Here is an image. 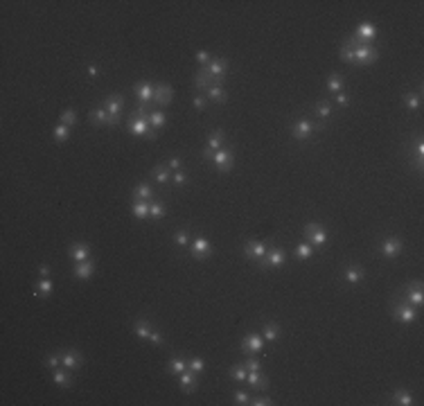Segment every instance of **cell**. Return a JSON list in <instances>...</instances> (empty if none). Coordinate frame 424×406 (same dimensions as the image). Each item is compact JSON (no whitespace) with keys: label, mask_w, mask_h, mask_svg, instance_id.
I'll use <instances>...</instances> for the list:
<instances>
[{"label":"cell","mask_w":424,"mask_h":406,"mask_svg":"<svg viewBox=\"0 0 424 406\" xmlns=\"http://www.w3.org/2000/svg\"><path fill=\"white\" fill-rule=\"evenodd\" d=\"M129 131L133 133L136 138H147V140H156L158 133L154 131L147 122V115H140V113H131V120H129Z\"/></svg>","instance_id":"cell-1"},{"label":"cell","mask_w":424,"mask_h":406,"mask_svg":"<svg viewBox=\"0 0 424 406\" xmlns=\"http://www.w3.org/2000/svg\"><path fill=\"white\" fill-rule=\"evenodd\" d=\"M284 262H287V255H284V250H282L280 246H268L267 255H264L260 262H257V266H260L262 271H267V269H280V266H284Z\"/></svg>","instance_id":"cell-2"},{"label":"cell","mask_w":424,"mask_h":406,"mask_svg":"<svg viewBox=\"0 0 424 406\" xmlns=\"http://www.w3.org/2000/svg\"><path fill=\"white\" fill-rule=\"evenodd\" d=\"M352 47H354V63H359V66H370V63H375L379 59L377 47L370 46V43H359V46H352Z\"/></svg>","instance_id":"cell-3"},{"label":"cell","mask_w":424,"mask_h":406,"mask_svg":"<svg viewBox=\"0 0 424 406\" xmlns=\"http://www.w3.org/2000/svg\"><path fill=\"white\" fill-rule=\"evenodd\" d=\"M393 316L395 318H399L402 323H415L418 321V307H413V305H408V302L404 300H397L395 305L391 307Z\"/></svg>","instance_id":"cell-4"},{"label":"cell","mask_w":424,"mask_h":406,"mask_svg":"<svg viewBox=\"0 0 424 406\" xmlns=\"http://www.w3.org/2000/svg\"><path fill=\"white\" fill-rule=\"evenodd\" d=\"M314 131H323V125H314L309 120H298V122L291 126V136H294L296 140H307V138L314 136Z\"/></svg>","instance_id":"cell-5"},{"label":"cell","mask_w":424,"mask_h":406,"mask_svg":"<svg viewBox=\"0 0 424 406\" xmlns=\"http://www.w3.org/2000/svg\"><path fill=\"white\" fill-rule=\"evenodd\" d=\"M305 239H309L314 246H325L327 244V230L316 221L307 223L305 226Z\"/></svg>","instance_id":"cell-6"},{"label":"cell","mask_w":424,"mask_h":406,"mask_svg":"<svg viewBox=\"0 0 424 406\" xmlns=\"http://www.w3.org/2000/svg\"><path fill=\"white\" fill-rule=\"evenodd\" d=\"M88 118H91L93 125H104V126H118L120 125V118H113V115L106 111L104 106L93 109V111L88 113Z\"/></svg>","instance_id":"cell-7"},{"label":"cell","mask_w":424,"mask_h":406,"mask_svg":"<svg viewBox=\"0 0 424 406\" xmlns=\"http://www.w3.org/2000/svg\"><path fill=\"white\" fill-rule=\"evenodd\" d=\"M203 70H205V75H210L212 79H223L226 77V72H228V61L223 59V57L210 59V63L208 66H203Z\"/></svg>","instance_id":"cell-8"},{"label":"cell","mask_w":424,"mask_h":406,"mask_svg":"<svg viewBox=\"0 0 424 406\" xmlns=\"http://www.w3.org/2000/svg\"><path fill=\"white\" fill-rule=\"evenodd\" d=\"M268 246L264 242H260V239H253V242L244 244V255L248 257V260H253V262H260L262 257L267 255Z\"/></svg>","instance_id":"cell-9"},{"label":"cell","mask_w":424,"mask_h":406,"mask_svg":"<svg viewBox=\"0 0 424 406\" xmlns=\"http://www.w3.org/2000/svg\"><path fill=\"white\" fill-rule=\"evenodd\" d=\"M154 88H156V86L149 84V81H138V84L133 86V93H136V97H138V104L149 106L151 102H154Z\"/></svg>","instance_id":"cell-10"},{"label":"cell","mask_w":424,"mask_h":406,"mask_svg":"<svg viewBox=\"0 0 424 406\" xmlns=\"http://www.w3.org/2000/svg\"><path fill=\"white\" fill-rule=\"evenodd\" d=\"M262 350H264V339H262V336L251 332V334H246L242 339V352L246 354V357L248 354H257V352H262Z\"/></svg>","instance_id":"cell-11"},{"label":"cell","mask_w":424,"mask_h":406,"mask_svg":"<svg viewBox=\"0 0 424 406\" xmlns=\"http://www.w3.org/2000/svg\"><path fill=\"white\" fill-rule=\"evenodd\" d=\"M402 253V239L399 237H386L384 242H381V255L388 257V260H395V257Z\"/></svg>","instance_id":"cell-12"},{"label":"cell","mask_w":424,"mask_h":406,"mask_svg":"<svg viewBox=\"0 0 424 406\" xmlns=\"http://www.w3.org/2000/svg\"><path fill=\"white\" fill-rule=\"evenodd\" d=\"M189 249H192V255H194L196 260H205V257L212 253V244H210L203 235H196Z\"/></svg>","instance_id":"cell-13"},{"label":"cell","mask_w":424,"mask_h":406,"mask_svg":"<svg viewBox=\"0 0 424 406\" xmlns=\"http://www.w3.org/2000/svg\"><path fill=\"white\" fill-rule=\"evenodd\" d=\"M404 302H408V305H413V307H420L424 300V296H422V282H413V284H408L406 287V294L404 298H402Z\"/></svg>","instance_id":"cell-14"},{"label":"cell","mask_w":424,"mask_h":406,"mask_svg":"<svg viewBox=\"0 0 424 406\" xmlns=\"http://www.w3.org/2000/svg\"><path fill=\"white\" fill-rule=\"evenodd\" d=\"M215 165L219 172H230L233 170V163H235V156H233V151L230 149H219L215 151Z\"/></svg>","instance_id":"cell-15"},{"label":"cell","mask_w":424,"mask_h":406,"mask_svg":"<svg viewBox=\"0 0 424 406\" xmlns=\"http://www.w3.org/2000/svg\"><path fill=\"white\" fill-rule=\"evenodd\" d=\"M172 95H174V91H172L170 84H158L156 88H154V102H156L158 106H167V104H170Z\"/></svg>","instance_id":"cell-16"},{"label":"cell","mask_w":424,"mask_h":406,"mask_svg":"<svg viewBox=\"0 0 424 406\" xmlns=\"http://www.w3.org/2000/svg\"><path fill=\"white\" fill-rule=\"evenodd\" d=\"M178 379H181V390L183 393H194L196 386H199V379H196V373H192V370H183L181 375H178Z\"/></svg>","instance_id":"cell-17"},{"label":"cell","mask_w":424,"mask_h":406,"mask_svg":"<svg viewBox=\"0 0 424 406\" xmlns=\"http://www.w3.org/2000/svg\"><path fill=\"white\" fill-rule=\"evenodd\" d=\"M61 366H63L65 370H79V368H81V354L75 352V350L61 352Z\"/></svg>","instance_id":"cell-18"},{"label":"cell","mask_w":424,"mask_h":406,"mask_svg":"<svg viewBox=\"0 0 424 406\" xmlns=\"http://www.w3.org/2000/svg\"><path fill=\"white\" fill-rule=\"evenodd\" d=\"M223 79H212L210 75H205V70L203 68H199V70L194 72V88L196 91H205L208 86H212V84H221Z\"/></svg>","instance_id":"cell-19"},{"label":"cell","mask_w":424,"mask_h":406,"mask_svg":"<svg viewBox=\"0 0 424 406\" xmlns=\"http://www.w3.org/2000/svg\"><path fill=\"white\" fill-rule=\"evenodd\" d=\"M122 106H124V99H122V95H109L106 97V102H104V109L109 113H111L113 118H120V113H122Z\"/></svg>","instance_id":"cell-20"},{"label":"cell","mask_w":424,"mask_h":406,"mask_svg":"<svg viewBox=\"0 0 424 406\" xmlns=\"http://www.w3.org/2000/svg\"><path fill=\"white\" fill-rule=\"evenodd\" d=\"M131 212L138 221H147L149 219V201H140V199H133L131 203Z\"/></svg>","instance_id":"cell-21"},{"label":"cell","mask_w":424,"mask_h":406,"mask_svg":"<svg viewBox=\"0 0 424 406\" xmlns=\"http://www.w3.org/2000/svg\"><path fill=\"white\" fill-rule=\"evenodd\" d=\"M147 122H149V126L154 129V131H163L167 118H165V113L160 111V109H154V111L147 113Z\"/></svg>","instance_id":"cell-22"},{"label":"cell","mask_w":424,"mask_h":406,"mask_svg":"<svg viewBox=\"0 0 424 406\" xmlns=\"http://www.w3.org/2000/svg\"><path fill=\"white\" fill-rule=\"evenodd\" d=\"M246 381H248V386L253 388V390H267V388H268V379L264 377V375H260V370L248 373Z\"/></svg>","instance_id":"cell-23"},{"label":"cell","mask_w":424,"mask_h":406,"mask_svg":"<svg viewBox=\"0 0 424 406\" xmlns=\"http://www.w3.org/2000/svg\"><path fill=\"white\" fill-rule=\"evenodd\" d=\"M93 271H95V264L91 262V260H86V262H77V266H75V278L77 280H88V278H93Z\"/></svg>","instance_id":"cell-24"},{"label":"cell","mask_w":424,"mask_h":406,"mask_svg":"<svg viewBox=\"0 0 424 406\" xmlns=\"http://www.w3.org/2000/svg\"><path fill=\"white\" fill-rule=\"evenodd\" d=\"M70 257L75 262H86V260H91V246H88V244H75L70 249Z\"/></svg>","instance_id":"cell-25"},{"label":"cell","mask_w":424,"mask_h":406,"mask_svg":"<svg viewBox=\"0 0 424 406\" xmlns=\"http://www.w3.org/2000/svg\"><path fill=\"white\" fill-rule=\"evenodd\" d=\"M151 178L156 181L158 185H165V183H170L172 176H170V167L167 165H156L154 170H151Z\"/></svg>","instance_id":"cell-26"},{"label":"cell","mask_w":424,"mask_h":406,"mask_svg":"<svg viewBox=\"0 0 424 406\" xmlns=\"http://www.w3.org/2000/svg\"><path fill=\"white\" fill-rule=\"evenodd\" d=\"M205 97L212 99V102H219V104H223L226 99H228V95H226V91H223L219 84H212L205 88Z\"/></svg>","instance_id":"cell-27"},{"label":"cell","mask_w":424,"mask_h":406,"mask_svg":"<svg viewBox=\"0 0 424 406\" xmlns=\"http://www.w3.org/2000/svg\"><path fill=\"white\" fill-rule=\"evenodd\" d=\"M363 275H365V271L361 269V266H347L343 278H345L347 284H359V282L363 280Z\"/></svg>","instance_id":"cell-28"},{"label":"cell","mask_w":424,"mask_h":406,"mask_svg":"<svg viewBox=\"0 0 424 406\" xmlns=\"http://www.w3.org/2000/svg\"><path fill=\"white\" fill-rule=\"evenodd\" d=\"M183 370H188V361L183 357H172L170 363H167V373L170 375H181Z\"/></svg>","instance_id":"cell-29"},{"label":"cell","mask_w":424,"mask_h":406,"mask_svg":"<svg viewBox=\"0 0 424 406\" xmlns=\"http://www.w3.org/2000/svg\"><path fill=\"white\" fill-rule=\"evenodd\" d=\"M165 203L163 201H149V219H154V221H160L165 217Z\"/></svg>","instance_id":"cell-30"},{"label":"cell","mask_w":424,"mask_h":406,"mask_svg":"<svg viewBox=\"0 0 424 406\" xmlns=\"http://www.w3.org/2000/svg\"><path fill=\"white\" fill-rule=\"evenodd\" d=\"M221 144H223V131L221 129H215V131L208 136V144H205V147L212 149V151H219L221 149Z\"/></svg>","instance_id":"cell-31"},{"label":"cell","mask_w":424,"mask_h":406,"mask_svg":"<svg viewBox=\"0 0 424 406\" xmlns=\"http://www.w3.org/2000/svg\"><path fill=\"white\" fill-rule=\"evenodd\" d=\"M133 199H140V201H151V185L149 183H138L133 187Z\"/></svg>","instance_id":"cell-32"},{"label":"cell","mask_w":424,"mask_h":406,"mask_svg":"<svg viewBox=\"0 0 424 406\" xmlns=\"http://www.w3.org/2000/svg\"><path fill=\"white\" fill-rule=\"evenodd\" d=\"M52 289H54V284H52V280H50V278H41L39 287H36V294H34V296H39V298H50Z\"/></svg>","instance_id":"cell-33"},{"label":"cell","mask_w":424,"mask_h":406,"mask_svg":"<svg viewBox=\"0 0 424 406\" xmlns=\"http://www.w3.org/2000/svg\"><path fill=\"white\" fill-rule=\"evenodd\" d=\"M54 384L57 386H61V388H70L72 386V377H70V373H65V370H54Z\"/></svg>","instance_id":"cell-34"},{"label":"cell","mask_w":424,"mask_h":406,"mask_svg":"<svg viewBox=\"0 0 424 406\" xmlns=\"http://www.w3.org/2000/svg\"><path fill=\"white\" fill-rule=\"evenodd\" d=\"M151 332V325L149 321H144V318H140V321H136V325H133V334L138 336V339H147Z\"/></svg>","instance_id":"cell-35"},{"label":"cell","mask_w":424,"mask_h":406,"mask_svg":"<svg viewBox=\"0 0 424 406\" xmlns=\"http://www.w3.org/2000/svg\"><path fill=\"white\" fill-rule=\"evenodd\" d=\"M230 377H233L237 384H244V381H246V377H248L246 366H244V363H235V366L230 368Z\"/></svg>","instance_id":"cell-36"},{"label":"cell","mask_w":424,"mask_h":406,"mask_svg":"<svg viewBox=\"0 0 424 406\" xmlns=\"http://www.w3.org/2000/svg\"><path fill=\"white\" fill-rule=\"evenodd\" d=\"M327 88H330V93H341L343 91V77L341 75H336V72H332L330 77H327Z\"/></svg>","instance_id":"cell-37"},{"label":"cell","mask_w":424,"mask_h":406,"mask_svg":"<svg viewBox=\"0 0 424 406\" xmlns=\"http://www.w3.org/2000/svg\"><path fill=\"white\" fill-rule=\"evenodd\" d=\"M278 334H280L278 323H267V325H264V332H262V339L264 341H275L278 339Z\"/></svg>","instance_id":"cell-38"},{"label":"cell","mask_w":424,"mask_h":406,"mask_svg":"<svg viewBox=\"0 0 424 406\" xmlns=\"http://www.w3.org/2000/svg\"><path fill=\"white\" fill-rule=\"evenodd\" d=\"M52 136H54V140L57 142H65L68 138H70V126H65V125H57L54 126V131H52Z\"/></svg>","instance_id":"cell-39"},{"label":"cell","mask_w":424,"mask_h":406,"mask_svg":"<svg viewBox=\"0 0 424 406\" xmlns=\"http://www.w3.org/2000/svg\"><path fill=\"white\" fill-rule=\"evenodd\" d=\"M312 255H314L312 244L302 242V244H298V246H296V257H298V260H309Z\"/></svg>","instance_id":"cell-40"},{"label":"cell","mask_w":424,"mask_h":406,"mask_svg":"<svg viewBox=\"0 0 424 406\" xmlns=\"http://www.w3.org/2000/svg\"><path fill=\"white\" fill-rule=\"evenodd\" d=\"M393 402H395V404H402V406H411L413 395L408 393V390H397V393L393 395Z\"/></svg>","instance_id":"cell-41"},{"label":"cell","mask_w":424,"mask_h":406,"mask_svg":"<svg viewBox=\"0 0 424 406\" xmlns=\"http://www.w3.org/2000/svg\"><path fill=\"white\" fill-rule=\"evenodd\" d=\"M404 106L408 111H418L420 109V95L415 93H404Z\"/></svg>","instance_id":"cell-42"},{"label":"cell","mask_w":424,"mask_h":406,"mask_svg":"<svg viewBox=\"0 0 424 406\" xmlns=\"http://www.w3.org/2000/svg\"><path fill=\"white\" fill-rule=\"evenodd\" d=\"M339 57L343 61H345V63H354V47L350 46V43H343V46H341V52H339Z\"/></svg>","instance_id":"cell-43"},{"label":"cell","mask_w":424,"mask_h":406,"mask_svg":"<svg viewBox=\"0 0 424 406\" xmlns=\"http://www.w3.org/2000/svg\"><path fill=\"white\" fill-rule=\"evenodd\" d=\"M314 111H316L318 120H327L330 115H332V109H330V104H327L325 99H323V102H318V104L314 106Z\"/></svg>","instance_id":"cell-44"},{"label":"cell","mask_w":424,"mask_h":406,"mask_svg":"<svg viewBox=\"0 0 424 406\" xmlns=\"http://www.w3.org/2000/svg\"><path fill=\"white\" fill-rule=\"evenodd\" d=\"M77 122V113L72 111V109H65L63 113H61V125H65V126H72Z\"/></svg>","instance_id":"cell-45"},{"label":"cell","mask_w":424,"mask_h":406,"mask_svg":"<svg viewBox=\"0 0 424 406\" xmlns=\"http://www.w3.org/2000/svg\"><path fill=\"white\" fill-rule=\"evenodd\" d=\"M188 368L189 370H192V373H203V370H205V363H203V359H199V357H192V359L188 361Z\"/></svg>","instance_id":"cell-46"},{"label":"cell","mask_w":424,"mask_h":406,"mask_svg":"<svg viewBox=\"0 0 424 406\" xmlns=\"http://www.w3.org/2000/svg\"><path fill=\"white\" fill-rule=\"evenodd\" d=\"M233 400H235L237 406H246V404H251V395H248L246 390H235Z\"/></svg>","instance_id":"cell-47"},{"label":"cell","mask_w":424,"mask_h":406,"mask_svg":"<svg viewBox=\"0 0 424 406\" xmlns=\"http://www.w3.org/2000/svg\"><path fill=\"white\" fill-rule=\"evenodd\" d=\"M174 242H176L178 246H188V244H189V233L185 228H181L176 235H174Z\"/></svg>","instance_id":"cell-48"},{"label":"cell","mask_w":424,"mask_h":406,"mask_svg":"<svg viewBox=\"0 0 424 406\" xmlns=\"http://www.w3.org/2000/svg\"><path fill=\"white\" fill-rule=\"evenodd\" d=\"M244 366H246L248 373H255V370H260V368H262V363L255 359V357H251V354H248L246 361H244Z\"/></svg>","instance_id":"cell-49"},{"label":"cell","mask_w":424,"mask_h":406,"mask_svg":"<svg viewBox=\"0 0 424 406\" xmlns=\"http://www.w3.org/2000/svg\"><path fill=\"white\" fill-rule=\"evenodd\" d=\"M422 158H424V142L418 140V144H415V165H418V170H422Z\"/></svg>","instance_id":"cell-50"},{"label":"cell","mask_w":424,"mask_h":406,"mask_svg":"<svg viewBox=\"0 0 424 406\" xmlns=\"http://www.w3.org/2000/svg\"><path fill=\"white\" fill-rule=\"evenodd\" d=\"M172 183L176 185V187H183V185L188 183V176H185L183 172H174V174H172Z\"/></svg>","instance_id":"cell-51"},{"label":"cell","mask_w":424,"mask_h":406,"mask_svg":"<svg viewBox=\"0 0 424 406\" xmlns=\"http://www.w3.org/2000/svg\"><path fill=\"white\" fill-rule=\"evenodd\" d=\"M46 366L52 368V370H57V368L61 366V354H50V357L46 359Z\"/></svg>","instance_id":"cell-52"},{"label":"cell","mask_w":424,"mask_h":406,"mask_svg":"<svg viewBox=\"0 0 424 406\" xmlns=\"http://www.w3.org/2000/svg\"><path fill=\"white\" fill-rule=\"evenodd\" d=\"M194 59L201 63V68L208 66V63H210V52H208V50H199V52L194 54Z\"/></svg>","instance_id":"cell-53"},{"label":"cell","mask_w":424,"mask_h":406,"mask_svg":"<svg viewBox=\"0 0 424 406\" xmlns=\"http://www.w3.org/2000/svg\"><path fill=\"white\" fill-rule=\"evenodd\" d=\"M251 404L253 406H271V404H275L273 400H271V397H264V395H260V397H251Z\"/></svg>","instance_id":"cell-54"},{"label":"cell","mask_w":424,"mask_h":406,"mask_svg":"<svg viewBox=\"0 0 424 406\" xmlns=\"http://www.w3.org/2000/svg\"><path fill=\"white\" fill-rule=\"evenodd\" d=\"M147 339H149V343H154V345H163V341H165L163 334H160V332H156V329H151Z\"/></svg>","instance_id":"cell-55"},{"label":"cell","mask_w":424,"mask_h":406,"mask_svg":"<svg viewBox=\"0 0 424 406\" xmlns=\"http://www.w3.org/2000/svg\"><path fill=\"white\" fill-rule=\"evenodd\" d=\"M192 106H194L196 111H203V109H205V97H201V95H194V99H192Z\"/></svg>","instance_id":"cell-56"},{"label":"cell","mask_w":424,"mask_h":406,"mask_svg":"<svg viewBox=\"0 0 424 406\" xmlns=\"http://www.w3.org/2000/svg\"><path fill=\"white\" fill-rule=\"evenodd\" d=\"M167 167H170V170H174V172H181V158H170V163H167Z\"/></svg>","instance_id":"cell-57"},{"label":"cell","mask_w":424,"mask_h":406,"mask_svg":"<svg viewBox=\"0 0 424 406\" xmlns=\"http://www.w3.org/2000/svg\"><path fill=\"white\" fill-rule=\"evenodd\" d=\"M334 99H336V104H339V106H345L347 104V95L343 91L336 93V95H334Z\"/></svg>","instance_id":"cell-58"},{"label":"cell","mask_w":424,"mask_h":406,"mask_svg":"<svg viewBox=\"0 0 424 406\" xmlns=\"http://www.w3.org/2000/svg\"><path fill=\"white\" fill-rule=\"evenodd\" d=\"M88 75H91V77H97V75H99V68H97V66H91V68H88Z\"/></svg>","instance_id":"cell-59"},{"label":"cell","mask_w":424,"mask_h":406,"mask_svg":"<svg viewBox=\"0 0 424 406\" xmlns=\"http://www.w3.org/2000/svg\"><path fill=\"white\" fill-rule=\"evenodd\" d=\"M41 275H43V278H47V275H50V266H47V264H43V266H41Z\"/></svg>","instance_id":"cell-60"}]
</instances>
